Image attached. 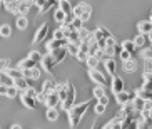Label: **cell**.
Returning a JSON list of instances; mask_svg holds the SVG:
<instances>
[{
  "instance_id": "6da1fadb",
  "label": "cell",
  "mask_w": 152,
  "mask_h": 129,
  "mask_svg": "<svg viewBox=\"0 0 152 129\" xmlns=\"http://www.w3.org/2000/svg\"><path fill=\"white\" fill-rule=\"evenodd\" d=\"M90 102H92V101H85V102L75 104V106H74L70 111L67 112V114H69V122H70V128H72V129H75L77 126L80 124L82 117L85 116L87 109L90 107Z\"/></svg>"
},
{
  "instance_id": "7a4b0ae2",
  "label": "cell",
  "mask_w": 152,
  "mask_h": 129,
  "mask_svg": "<svg viewBox=\"0 0 152 129\" xmlns=\"http://www.w3.org/2000/svg\"><path fill=\"white\" fill-rule=\"evenodd\" d=\"M90 15H92V7H90L87 2H80V4H77L75 7H72V17L80 18L82 22L89 20Z\"/></svg>"
},
{
  "instance_id": "3957f363",
  "label": "cell",
  "mask_w": 152,
  "mask_h": 129,
  "mask_svg": "<svg viewBox=\"0 0 152 129\" xmlns=\"http://www.w3.org/2000/svg\"><path fill=\"white\" fill-rule=\"evenodd\" d=\"M75 96H77L75 86L69 80V82H67V97H65V101H62V102H60V106H62V109L65 112H69L72 107L75 106Z\"/></svg>"
},
{
  "instance_id": "277c9868",
  "label": "cell",
  "mask_w": 152,
  "mask_h": 129,
  "mask_svg": "<svg viewBox=\"0 0 152 129\" xmlns=\"http://www.w3.org/2000/svg\"><path fill=\"white\" fill-rule=\"evenodd\" d=\"M114 97H115V102L124 106L127 102H132L135 99V91H122V92H117L114 94Z\"/></svg>"
},
{
  "instance_id": "5b68a950",
  "label": "cell",
  "mask_w": 152,
  "mask_h": 129,
  "mask_svg": "<svg viewBox=\"0 0 152 129\" xmlns=\"http://www.w3.org/2000/svg\"><path fill=\"white\" fill-rule=\"evenodd\" d=\"M49 35V24H42L39 29H37V32L34 34V39H32V44H40L42 40L45 39V37Z\"/></svg>"
},
{
  "instance_id": "8992f818",
  "label": "cell",
  "mask_w": 152,
  "mask_h": 129,
  "mask_svg": "<svg viewBox=\"0 0 152 129\" xmlns=\"http://www.w3.org/2000/svg\"><path fill=\"white\" fill-rule=\"evenodd\" d=\"M40 66H42V69H44V71H47L52 77L55 76V72H54L55 62H54V59H52V55H50V54H47V55H44V57H42Z\"/></svg>"
},
{
  "instance_id": "52a82bcc",
  "label": "cell",
  "mask_w": 152,
  "mask_h": 129,
  "mask_svg": "<svg viewBox=\"0 0 152 129\" xmlns=\"http://www.w3.org/2000/svg\"><path fill=\"white\" fill-rule=\"evenodd\" d=\"M89 76H90V79L94 80V82H97L99 86H107V77L104 76L99 69H89Z\"/></svg>"
},
{
  "instance_id": "ba28073f",
  "label": "cell",
  "mask_w": 152,
  "mask_h": 129,
  "mask_svg": "<svg viewBox=\"0 0 152 129\" xmlns=\"http://www.w3.org/2000/svg\"><path fill=\"white\" fill-rule=\"evenodd\" d=\"M69 42L65 39H62V40H55V39H50L49 42H47V45H45V49H47V54H52L54 50H57V49H60V47H65Z\"/></svg>"
},
{
  "instance_id": "9c48e42d",
  "label": "cell",
  "mask_w": 152,
  "mask_h": 129,
  "mask_svg": "<svg viewBox=\"0 0 152 129\" xmlns=\"http://www.w3.org/2000/svg\"><path fill=\"white\" fill-rule=\"evenodd\" d=\"M18 97H20V102L27 107V109H37V101L34 97L27 96L25 92H18Z\"/></svg>"
},
{
  "instance_id": "30bf717a",
  "label": "cell",
  "mask_w": 152,
  "mask_h": 129,
  "mask_svg": "<svg viewBox=\"0 0 152 129\" xmlns=\"http://www.w3.org/2000/svg\"><path fill=\"white\" fill-rule=\"evenodd\" d=\"M110 89H112V92L114 94H117V92H122V91H125V86H124V80L121 79V77L117 76H114L112 77V84H110Z\"/></svg>"
},
{
  "instance_id": "8fae6325",
  "label": "cell",
  "mask_w": 152,
  "mask_h": 129,
  "mask_svg": "<svg viewBox=\"0 0 152 129\" xmlns=\"http://www.w3.org/2000/svg\"><path fill=\"white\" fill-rule=\"evenodd\" d=\"M50 55H52V59H54L55 66H57V64H62L64 60H65V57H67V50H65V47H60V49L54 50V52L50 54Z\"/></svg>"
},
{
  "instance_id": "7c38bea8",
  "label": "cell",
  "mask_w": 152,
  "mask_h": 129,
  "mask_svg": "<svg viewBox=\"0 0 152 129\" xmlns=\"http://www.w3.org/2000/svg\"><path fill=\"white\" fill-rule=\"evenodd\" d=\"M45 106L47 107H58L60 106V99H58V96L55 92H50L45 96Z\"/></svg>"
},
{
  "instance_id": "4fadbf2b",
  "label": "cell",
  "mask_w": 152,
  "mask_h": 129,
  "mask_svg": "<svg viewBox=\"0 0 152 129\" xmlns=\"http://www.w3.org/2000/svg\"><path fill=\"white\" fill-rule=\"evenodd\" d=\"M137 30L139 34H142V35H147L152 32V22L151 20H140L137 22Z\"/></svg>"
},
{
  "instance_id": "5bb4252c",
  "label": "cell",
  "mask_w": 152,
  "mask_h": 129,
  "mask_svg": "<svg viewBox=\"0 0 152 129\" xmlns=\"http://www.w3.org/2000/svg\"><path fill=\"white\" fill-rule=\"evenodd\" d=\"M104 66H105V71H107L109 76H115L117 74V64H115V59H105L104 60Z\"/></svg>"
},
{
  "instance_id": "9a60e30c",
  "label": "cell",
  "mask_w": 152,
  "mask_h": 129,
  "mask_svg": "<svg viewBox=\"0 0 152 129\" xmlns=\"http://www.w3.org/2000/svg\"><path fill=\"white\" fill-rule=\"evenodd\" d=\"M54 92L58 96L60 102H62V101H65V97H67V82H62V84H55Z\"/></svg>"
},
{
  "instance_id": "2e32d148",
  "label": "cell",
  "mask_w": 152,
  "mask_h": 129,
  "mask_svg": "<svg viewBox=\"0 0 152 129\" xmlns=\"http://www.w3.org/2000/svg\"><path fill=\"white\" fill-rule=\"evenodd\" d=\"M121 47H122V50H127V52L130 54V55H132V57H134L135 54H137V47H135V44L134 42H132V40H124V42H122L121 44Z\"/></svg>"
},
{
  "instance_id": "e0dca14e",
  "label": "cell",
  "mask_w": 152,
  "mask_h": 129,
  "mask_svg": "<svg viewBox=\"0 0 152 129\" xmlns=\"http://www.w3.org/2000/svg\"><path fill=\"white\" fill-rule=\"evenodd\" d=\"M122 67H124V72H127V74H134L135 71H137V62H135V59H129V60H125L124 64H122Z\"/></svg>"
},
{
  "instance_id": "ac0fdd59",
  "label": "cell",
  "mask_w": 152,
  "mask_h": 129,
  "mask_svg": "<svg viewBox=\"0 0 152 129\" xmlns=\"http://www.w3.org/2000/svg\"><path fill=\"white\" fill-rule=\"evenodd\" d=\"M14 87L18 91V92H25L28 89V82L25 77H20V79H15L14 80Z\"/></svg>"
},
{
  "instance_id": "d6986e66",
  "label": "cell",
  "mask_w": 152,
  "mask_h": 129,
  "mask_svg": "<svg viewBox=\"0 0 152 129\" xmlns=\"http://www.w3.org/2000/svg\"><path fill=\"white\" fill-rule=\"evenodd\" d=\"M4 74H5L7 77H10L12 80L23 77V76H22V71H20V69H12V67H7V69L4 71Z\"/></svg>"
},
{
  "instance_id": "ffe728a7",
  "label": "cell",
  "mask_w": 152,
  "mask_h": 129,
  "mask_svg": "<svg viewBox=\"0 0 152 129\" xmlns=\"http://www.w3.org/2000/svg\"><path fill=\"white\" fill-rule=\"evenodd\" d=\"M37 64L32 60V59H28V57H25V59H22L20 62H18V67L17 69H20V71H28V69H34Z\"/></svg>"
},
{
  "instance_id": "44dd1931",
  "label": "cell",
  "mask_w": 152,
  "mask_h": 129,
  "mask_svg": "<svg viewBox=\"0 0 152 129\" xmlns=\"http://www.w3.org/2000/svg\"><path fill=\"white\" fill-rule=\"evenodd\" d=\"M45 119L50 121V122L57 121L58 119V109L57 107H47V111H45Z\"/></svg>"
},
{
  "instance_id": "7402d4cb",
  "label": "cell",
  "mask_w": 152,
  "mask_h": 129,
  "mask_svg": "<svg viewBox=\"0 0 152 129\" xmlns=\"http://www.w3.org/2000/svg\"><path fill=\"white\" fill-rule=\"evenodd\" d=\"M28 10H30V2H27V0H23V2H18L17 15H22V17H25Z\"/></svg>"
},
{
  "instance_id": "603a6c76",
  "label": "cell",
  "mask_w": 152,
  "mask_h": 129,
  "mask_svg": "<svg viewBox=\"0 0 152 129\" xmlns=\"http://www.w3.org/2000/svg\"><path fill=\"white\" fill-rule=\"evenodd\" d=\"M55 84L57 82H54V79H47V80H44V84H42V92L47 96V94H50V92H54V89H55Z\"/></svg>"
},
{
  "instance_id": "cb8c5ba5",
  "label": "cell",
  "mask_w": 152,
  "mask_h": 129,
  "mask_svg": "<svg viewBox=\"0 0 152 129\" xmlns=\"http://www.w3.org/2000/svg\"><path fill=\"white\" fill-rule=\"evenodd\" d=\"M17 7L18 2L17 0H4V9L10 13H17Z\"/></svg>"
},
{
  "instance_id": "d4e9b609",
  "label": "cell",
  "mask_w": 152,
  "mask_h": 129,
  "mask_svg": "<svg viewBox=\"0 0 152 129\" xmlns=\"http://www.w3.org/2000/svg\"><path fill=\"white\" fill-rule=\"evenodd\" d=\"M85 64H87V67H89V69H97L99 64H100V59H99L97 55H89V57H87V60H85Z\"/></svg>"
},
{
  "instance_id": "484cf974",
  "label": "cell",
  "mask_w": 152,
  "mask_h": 129,
  "mask_svg": "<svg viewBox=\"0 0 152 129\" xmlns=\"http://www.w3.org/2000/svg\"><path fill=\"white\" fill-rule=\"evenodd\" d=\"M135 44V47L137 49H145V44H147V39H145V35H142V34H139V35H135V39L132 40Z\"/></svg>"
},
{
  "instance_id": "4316f807",
  "label": "cell",
  "mask_w": 152,
  "mask_h": 129,
  "mask_svg": "<svg viewBox=\"0 0 152 129\" xmlns=\"http://www.w3.org/2000/svg\"><path fill=\"white\" fill-rule=\"evenodd\" d=\"M54 20H55L57 24H60V25H62V24L67 20V13L62 12L60 9H57V10H55V13H54Z\"/></svg>"
},
{
  "instance_id": "83f0119b",
  "label": "cell",
  "mask_w": 152,
  "mask_h": 129,
  "mask_svg": "<svg viewBox=\"0 0 152 129\" xmlns=\"http://www.w3.org/2000/svg\"><path fill=\"white\" fill-rule=\"evenodd\" d=\"M69 27H70L72 30H80L82 27H84V22H82L80 18H75V17H72V20L69 22Z\"/></svg>"
},
{
  "instance_id": "f1b7e54d",
  "label": "cell",
  "mask_w": 152,
  "mask_h": 129,
  "mask_svg": "<svg viewBox=\"0 0 152 129\" xmlns=\"http://www.w3.org/2000/svg\"><path fill=\"white\" fill-rule=\"evenodd\" d=\"M57 9H60L62 12L67 13V15H70V13H72V5H70V2H69V0H65V2H58Z\"/></svg>"
},
{
  "instance_id": "f546056e",
  "label": "cell",
  "mask_w": 152,
  "mask_h": 129,
  "mask_svg": "<svg viewBox=\"0 0 152 129\" xmlns=\"http://www.w3.org/2000/svg\"><path fill=\"white\" fill-rule=\"evenodd\" d=\"M12 35V27L9 24H2L0 25V37H10Z\"/></svg>"
},
{
  "instance_id": "4dcf8cb0",
  "label": "cell",
  "mask_w": 152,
  "mask_h": 129,
  "mask_svg": "<svg viewBox=\"0 0 152 129\" xmlns=\"http://www.w3.org/2000/svg\"><path fill=\"white\" fill-rule=\"evenodd\" d=\"M132 107H134L135 112H140L142 111V107H144V99H140V97L135 96V99L132 101Z\"/></svg>"
},
{
  "instance_id": "1f68e13d",
  "label": "cell",
  "mask_w": 152,
  "mask_h": 129,
  "mask_svg": "<svg viewBox=\"0 0 152 129\" xmlns=\"http://www.w3.org/2000/svg\"><path fill=\"white\" fill-rule=\"evenodd\" d=\"M28 25V20L27 17H22V15H17V29H20V30H23V29H27Z\"/></svg>"
},
{
  "instance_id": "d6a6232c",
  "label": "cell",
  "mask_w": 152,
  "mask_h": 129,
  "mask_svg": "<svg viewBox=\"0 0 152 129\" xmlns=\"http://www.w3.org/2000/svg\"><path fill=\"white\" fill-rule=\"evenodd\" d=\"M55 5H57V0H47V2L44 4V7L40 9V15H42V13H45L49 9H55Z\"/></svg>"
},
{
  "instance_id": "836d02e7",
  "label": "cell",
  "mask_w": 152,
  "mask_h": 129,
  "mask_svg": "<svg viewBox=\"0 0 152 129\" xmlns=\"http://www.w3.org/2000/svg\"><path fill=\"white\" fill-rule=\"evenodd\" d=\"M104 96H107V94H105V89H104V86H95L94 87V97L100 99V97H104Z\"/></svg>"
},
{
  "instance_id": "e575fe53",
  "label": "cell",
  "mask_w": 152,
  "mask_h": 129,
  "mask_svg": "<svg viewBox=\"0 0 152 129\" xmlns=\"http://www.w3.org/2000/svg\"><path fill=\"white\" fill-rule=\"evenodd\" d=\"M65 50H67V54H70V55L75 57L77 52H79V44H67L65 45Z\"/></svg>"
},
{
  "instance_id": "d590c367",
  "label": "cell",
  "mask_w": 152,
  "mask_h": 129,
  "mask_svg": "<svg viewBox=\"0 0 152 129\" xmlns=\"http://www.w3.org/2000/svg\"><path fill=\"white\" fill-rule=\"evenodd\" d=\"M42 57H44V55H42L40 52H39V50H32L30 54H28V59H32V60H34V62L35 64H39L42 60Z\"/></svg>"
},
{
  "instance_id": "8d00e7d4",
  "label": "cell",
  "mask_w": 152,
  "mask_h": 129,
  "mask_svg": "<svg viewBox=\"0 0 152 129\" xmlns=\"http://www.w3.org/2000/svg\"><path fill=\"white\" fill-rule=\"evenodd\" d=\"M39 77H40V67H39V66H35L34 69H30V77H28V79L37 80Z\"/></svg>"
},
{
  "instance_id": "74e56055",
  "label": "cell",
  "mask_w": 152,
  "mask_h": 129,
  "mask_svg": "<svg viewBox=\"0 0 152 129\" xmlns=\"http://www.w3.org/2000/svg\"><path fill=\"white\" fill-rule=\"evenodd\" d=\"M0 84H5V86H9L10 87V86H14V80L10 79V77H7L4 72H2V76H0Z\"/></svg>"
},
{
  "instance_id": "f35d334b",
  "label": "cell",
  "mask_w": 152,
  "mask_h": 129,
  "mask_svg": "<svg viewBox=\"0 0 152 129\" xmlns=\"http://www.w3.org/2000/svg\"><path fill=\"white\" fill-rule=\"evenodd\" d=\"M17 96H18V91L15 89L14 86H10L9 91H7V97H9V99H15Z\"/></svg>"
},
{
  "instance_id": "ab89813d",
  "label": "cell",
  "mask_w": 152,
  "mask_h": 129,
  "mask_svg": "<svg viewBox=\"0 0 152 129\" xmlns=\"http://www.w3.org/2000/svg\"><path fill=\"white\" fill-rule=\"evenodd\" d=\"M105 107H107V106H102V104H95V107H94V112H95V114H97V116H102V114H104V112H105Z\"/></svg>"
},
{
  "instance_id": "60d3db41",
  "label": "cell",
  "mask_w": 152,
  "mask_h": 129,
  "mask_svg": "<svg viewBox=\"0 0 152 129\" xmlns=\"http://www.w3.org/2000/svg\"><path fill=\"white\" fill-rule=\"evenodd\" d=\"M137 129H149V126H147V121H145V119H142L140 116L137 117Z\"/></svg>"
},
{
  "instance_id": "b9f144b4",
  "label": "cell",
  "mask_w": 152,
  "mask_h": 129,
  "mask_svg": "<svg viewBox=\"0 0 152 129\" xmlns=\"http://www.w3.org/2000/svg\"><path fill=\"white\" fill-rule=\"evenodd\" d=\"M119 57H121V60H122V62H125V60H129V59H132V55H130V54L127 52V50H121V52H119Z\"/></svg>"
},
{
  "instance_id": "7bdbcfd3",
  "label": "cell",
  "mask_w": 152,
  "mask_h": 129,
  "mask_svg": "<svg viewBox=\"0 0 152 129\" xmlns=\"http://www.w3.org/2000/svg\"><path fill=\"white\" fill-rule=\"evenodd\" d=\"M144 72H152V59L144 60Z\"/></svg>"
},
{
  "instance_id": "ee69618b",
  "label": "cell",
  "mask_w": 152,
  "mask_h": 129,
  "mask_svg": "<svg viewBox=\"0 0 152 129\" xmlns=\"http://www.w3.org/2000/svg\"><path fill=\"white\" fill-rule=\"evenodd\" d=\"M52 39H55V40H62V39H64V30L60 29V27H58L57 30L54 32V35H52Z\"/></svg>"
},
{
  "instance_id": "f6af8a7d",
  "label": "cell",
  "mask_w": 152,
  "mask_h": 129,
  "mask_svg": "<svg viewBox=\"0 0 152 129\" xmlns=\"http://www.w3.org/2000/svg\"><path fill=\"white\" fill-rule=\"evenodd\" d=\"M142 82L152 84V72H144V76H142Z\"/></svg>"
},
{
  "instance_id": "bcb514c9",
  "label": "cell",
  "mask_w": 152,
  "mask_h": 129,
  "mask_svg": "<svg viewBox=\"0 0 152 129\" xmlns=\"http://www.w3.org/2000/svg\"><path fill=\"white\" fill-rule=\"evenodd\" d=\"M142 59H152V47L151 49H142Z\"/></svg>"
},
{
  "instance_id": "7dc6e473",
  "label": "cell",
  "mask_w": 152,
  "mask_h": 129,
  "mask_svg": "<svg viewBox=\"0 0 152 129\" xmlns=\"http://www.w3.org/2000/svg\"><path fill=\"white\" fill-rule=\"evenodd\" d=\"M87 57H89V55H87L85 52H80V50H79V52H77V55H75V59H77V60H80V62H85V60H87Z\"/></svg>"
},
{
  "instance_id": "c3c4849f",
  "label": "cell",
  "mask_w": 152,
  "mask_h": 129,
  "mask_svg": "<svg viewBox=\"0 0 152 129\" xmlns=\"http://www.w3.org/2000/svg\"><path fill=\"white\" fill-rule=\"evenodd\" d=\"M117 45V40L114 39V37H110V39L105 40V47H115Z\"/></svg>"
},
{
  "instance_id": "681fc988",
  "label": "cell",
  "mask_w": 152,
  "mask_h": 129,
  "mask_svg": "<svg viewBox=\"0 0 152 129\" xmlns=\"http://www.w3.org/2000/svg\"><path fill=\"white\" fill-rule=\"evenodd\" d=\"M25 94H27V96H30V97L35 99V97H37V94H39V92H37V91L34 89V87H28V89L25 91Z\"/></svg>"
},
{
  "instance_id": "f907efd6",
  "label": "cell",
  "mask_w": 152,
  "mask_h": 129,
  "mask_svg": "<svg viewBox=\"0 0 152 129\" xmlns=\"http://www.w3.org/2000/svg\"><path fill=\"white\" fill-rule=\"evenodd\" d=\"M7 91H9V86L0 84V96H7Z\"/></svg>"
},
{
  "instance_id": "816d5d0a",
  "label": "cell",
  "mask_w": 152,
  "mask_h": 129,
  "mask_svg": "<svg viewBox=\"0 0 152 129\" xmlns=\"http://www.w3.org/2000/svg\"><path fill=\"white\" fill-rule=\"evenodd\" d=\"M97 101H99V104H102V106H107V104H109V97H107V96H104V97L97 99Z\"/></svg>"
},
{
  "instance_id": "f5cc1de1",
  "label": "cell",
  "mask_w": 152,
  "mask_h": 129,
  "mask_svg": "<svg viewBox=\"0 0 152 129\" xmlns=\"http://www.w3.org/2000/svg\"><path fill=\"white\" fill-rule=\"evenodd\" d=\"M10 129H23V128L20 124H12V126H10Z\"/></svg>"
},
{
  "instance_id": "db71d44e",
  "label": "cell",
  "mask_w": 152,
  "mask_h": 129,
  "mask_svg": "<svg viewBox=\"0 0 152 129\" xmlns=\"http://www.w3.org/2000/svg\"><path fill=\"white\" fill-rule=\"evenodd\" d=\"M110 126H112V122H110V121H109L107 124L104 126V128H100V129H110Z\"/></svg>"
},
{
  "instance_id": "11a10c76",
  "label": "cell",
  "mask_w": 152,
  "mask_h": 129,
  "mask_svg": "<svg viewBox=\"0 0 152 129\" xmlns=\"http://www.w3.org/2000/svg\"><path fill=\"white\" fill-rule=\"evenodd\" d=\"M97 126H99V122H97V121H94V124H92V128H90V129H97Z\"/></svg>"
},
{
  "instance_id": "9f6ffc18",
  "label": "cell",
  "mask_w": 152,
  "mask_h": 129,
  "mask_svg": "<svg viewBox=\"0 0 152 129\" xmlns=\"http://www.w3.org/2000/svg\"><path fill=\"white\" fill-rule=\"evenodd\" d=\"M145 121H147V126H149V129H152V121H151V119H145Z\"/></svg>"
},
{
  "instance_id": "6f0895ef",
  "label": "cell",
  "mask_w": 152,
  "mask_h": 129,
  "mask_svg": "<svg viewBox=\"0 0 152 129\" xmlns=\"http://www.w3.org/2000/svg\"><path fill=\"white\" fill-rule=\"evenodd\" d=\"M147 35H149V40L152 42V32H151V34H147Z\"/></svg>"
},
{
  "instance_id": "680465c9",
  "label": "cell",
  "mask_w": 152,
  "mask_h": 129,
  "mask_svg": "<svg viewBox=\"0 0 152 129\" xmlns=\"http://www.w3.org/2000/svg\"><path fill=\"white\" fill-rule=\"evenodd\" d=\"M149 119H151V121H152V111H151V112H149Z\"/></svg>"
},
{
  "instance_id": "91938a15",
  "label": "cell",
  "mask_w": 152,
  "mask_h": 129,
  "mask_svg": "<svg viewBox=\"0 0 152 129\" xmlns=\"http://www.w3.org/2000/svg\"><path fill=\"white\" fill-rule=\"evenodd\" d=\"M0 76H2V72H0Z\"/></svg>"
}]
</instances>
